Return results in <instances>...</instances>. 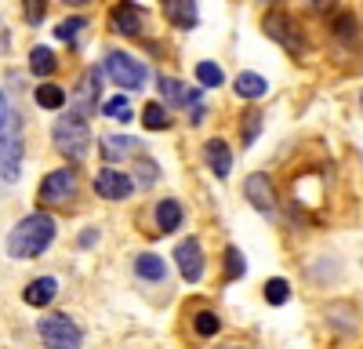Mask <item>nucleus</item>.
I'll use <instances>...</instances> for the list:
<instances>
[{
    "label": "nucleus",
    "instance_id": "f257e3e1",
    "mask_svg": "<svg viewBox=\"0 0 363 349\" xmlns=\"http://www.w3.org/2000/svg\"><path fill=\"white\" fill-rule=\"evenodd\" d=\"M55 233H58L55 215H48V211H33V215H26V218L8 233L4 248H8V255L18 258V262H26V258H40V255L55 244Z\"/></svg>",
    "mask_w": 363,
    "mask_h": 349
},
{
    "label": "nucleus",
    "instance_id": "f03ea898",
    "mask_svg": "<svg viewBox=\"0 0 363 349\" xmlns=\"http://www.w3.org/2000/svg\"><path fill=\"white\" fill-rule=\"evenodd\" d=\"M51 142H55V150L69 157V160H84L87 150H91V128L84 116L77 113H66V116H58L55 128H51Z\"/></svg>",
    "mask_w": 363,
    "mask_h": 349
},
{
    "label": "nucleus",
    "instance_id": "7ed1b4c3",
    "mask_svg": "<svg viewBox=\"0 0 363 349\" xmlns=\"http://www.w3.org/2000/svg\"><path fill=\"white\" fill-rule=\"evenodd\" d=\"M80 196V174L77 167H55L40 179V189H37V200L44 208H66Z\"/></svg>",
    "mask_w": 363,
    "mask_h": 349
},
{
    "label": "nucleus",
    "instance_id": "20e7f679",
    "mask_svg": "<svg viewBox=\"0 0 363 349\" xmlns=\"http://www.w3.org/2000/svg\"><path fill=\"white\" fill-rule=\"evenodd\" d=\"M37 335L48 349H80L84 345V331L73 316L66 313H48L37 320Z\"/></svg>",
    "mask_w": 363,
    "mask_h": 349
},
{
    "label": "nucleus",
    "instance_id": "39448f33",
    "mask_svg": "<svg viewBox=\"0 0 363 349\" xmlns=\"http://www.w3.org/2000/svg\"><path fill=\"white\" fill-rule=\"evenodd\" d=\"M106 73L116 87H124V92H138V87L149 80V70L128 51H109L106 55Z\"/></svg>",
    "mask_w": 363,
    "mask_h": 349
},
{
    "label": "nucleus",
    "instance_id": "423d86ee",
    "mask_svg": "<svg viewBox=\"0 0 363 349\" xmlns=\"http://www.w3.org/2000/svg\"><path fill=\"white\" fill-rule=\"evenodd\" d=\"M174 266L182 273L186 284H200L203 280V270H207V258H203V244L196 237H186L178 248H174Z\"/></svg>",
    "mask_w": 363,
    "mask_h": 349
},
{
    "label": "nucleus",
    "instance_id": "0eeeda50",
    "mask_svg": "<svg viewBox=\"0 0 363 349\" xmlns=\"http://www.w3.org/2000/svg\"><path fill=\"white\" fill-rule=\"evenodd\" d=\"M244 196H247V204L258 211V215H277V186H272V179L265 171H255V174H247L244 179Z\"/></svg>",
    "mask_w": 363,
    "mask_h": 349
},
{
    "label": "nucleus",
    "instance_id": "6e6552de",
    "mask_svg": "<svg viewBox=\"0 0 363 349\" xmlns=\"http://www.w3.org/2000/svg\"><path fill=\"white\" fill-rule=\"evenodd\" d=\"M26 142L18 131H0V182H18Z\"/></svg>",
    "mask_w": 363,
    "mask_h": 349
},
{
    "label": "nucleus",
    "instance_id": "1a4fd4ad",
    "mask_svg": "<svg viewBox=\"0 0 363 349\" xmlns=\"http://www.w3.org/2000/svg\"><path fill=\"white\" fill-rule=\"evenodd\" d=\"M95 193L102 200H128L135 193V179H131V174H124L120 167H102L95 174Z\"/></svg>",
    "mask_w": 363,
    "mask_h": 349
},
{
    "label": "nucleus",
    "instance_id": "9d476101",
    "mask_svg": "<svg viewBox=\"0 0 363 349\" xmlns=\"http://www.w3.org/2000/svg\"><path fill=\"white\" fill-rule=\"evenodd\" d=\"M262 29H265V37L269 40H277V44H284L287 51H294L298 55V26H294V18L291 15H284V11H269L265 18H262Z\"/></svg>",
    "mask_w": 363,
    "mask_h": 349
},
{
    "label": "nucleus",
    "instance_id": "9b49d317",
    "mask_svg": "<svg viewBox=\"0 0 363 349\" xmlns=\"http://www.w3.org/2000/svg\"><path fill=\"white\" fill-rule=\"evenodd\" d=\"M142 11L131 4V0H120V4H113L109 11V29L120 37H142Z\"/></svg>",
    "mask_w": 363,
    "mask_h": 349
},
{
    "label": "nucleus",
    "instance_id": "f8f14e48",
    "mask_svg": "<svg viewBox=\"0 0 363 349\" xmlns=\"http://www.w3.org/2000/svg\"><path fill=\"white\" fill-rule=\"evenodd\" d=\"M99 70H87L84 73V80H80V87H77V95H73V113L77 116H84V121H87V116L91 113H95V106H99Z\"/></svg>",
    "mask_w": 363,
    "mask_h": 349
},
{
    "label": "nucleus",
    "instance_id": "ddd939ff",
    "mask_svg": "<svg viewBox=\"0 0 363 349\" xmlns=\"http://www.w3.org/2000/svg\"><path fill=\"white\" fill-rule=\"evenodd\" d=\"M160 11H164V18H167L174 29H193V26L200 22L196 0H160Z\"/></svg>",
    "mask_w": 363,
    "mask_h": 349
},
{
    "label": "nucleus",
    "instance_id": "4468645a",
    "mask_svg": "<svg viewBox=\"0 0 363 349\" xmlns=\"http://www.w3.org/2000/svg\"><path fill=\"white\" fill-rule=\"evenodd\" d=\"M203 160H207L211 171H215V179H229V171H233V150H229L225 138H207Z\"/></svg>",
    "mask_w": 363,
    "mask_h": 349
},
{
    "label": "nucleus",
    "instance_id": "2eb2a0df",
    "mask_svg": "<svg viewBox=\"0 0 363 349\" xmlns=\"http://www.w3.org/2000/svg\"><path fill=\"white\" fill-rule=\"evenodd\" d=\"M55 295H58V280H55V277H37V280H29V284H26L22 302H26V306H33V309H44V306L55 302Z\"/></svg>",
    "mask_w": 363,
    "mask_h": 349
},
{
    "label": "nucleus",
    "instance_id": "dca6fc26",
    "mask_svg": "<svg viewBox=\"0 0 363 349\" xmlns=\"http://www.w3.org/2000/svg\"><path fill=\"white\" fill-rule=\"evenodd\" d=\"M233 92H236L240 99H247V102H258V99H265V95H269V80H265L262 73L244 70V73H236V80H233Z\"/></svg>",
    "mask_w": 363,
    "mask_h": 349
},
{
    "label": "nucleus",
    "instance_id": "f3484780",
    "mask_svg": "<svg viewBox=\"0 0 363 349\" xmlns=\"http://www.w3.org/2000/svg\"><path fill=\"white\" fill-rule=\"evenodd\" d=\"M160 84V92H164V102H171V106H200V92H189V87L186 84H182V80H174V77H160L157 80Z\"/></svg>",
    "mask_w": 363,
    "mask_h": 349
},
{
    "label": "nucleus",
    "instance_id": "a211bd4d",
    "mask_svg": "<svg viewBox=\"0 0 363 349\" xmlns=\"http://www.w3.org/2000/svg\"><path fill=\"white\" fill-rule=\"evenodd\" d=\"M157 226H160V233H174L178 226H182V218H186V211H182V200H174V196H164L160 204H157Z\"/></svg>",
    "mask_w": 363,
    "mask_h": 349
},
{
    "label": "nucleus",
    "instance_id": "6ab92c4d",
    "mask_svg": "<svg viewBox=\"0 0 363 349\" xmlns=\"http://www.w3.org/2000/svg\"><path fill=\"white\" fill-rule=\"evenodd\" d=\"M135 273H138L142 280H149V284H160V280L167 277V266H164V258H160V255L142 251V255L135 258Z\"/></svg>",
    "mask_w": 363,
    "mask_h": 349
},
{
    "label": "nucleus",
    "instance_id": "aec40b11",
    "mask_svg": "<svg viewBox=\"0 0 363 349\" xmlns=\"http://www.w3.org/2000/svg\"><path fill=\"white\" fill-rule=\"evenodd\" d=\"M131 153H138V138H131V135H106L102 138V157L109 164L120 157H131Z\"/></svg>",
    "mask_w": 363,
    "mask_h": 349
},
{
    "label": "nucleus",
    "instance_id": "412c9836",
    "mask_svg": "<svg viewBox=\"0 0 363 349\" xmlns=\"http://www.w3.org/2000/svg\"><path fill=\"white\" fill-rule=\"evenodd\" d=\"M55 70H58V58H55V51H51V48H44V44L29 48V73L40 77V80H48Z\"/></svg>",
    "mask_w": 363,
    "mask_h": 349
},
{
    "label": "nucleus",
    "instance_id": "4be33fe9",
    "mask_svg": "<svg viewBox=\"0 0 363 349\" xmlns=\"http://www.w3.org/2000/svg\"><path fill=\"white\" fill-rule=\"evenodd\" d=\"M33 99H37L40 109H62V106H66V87H58V84L44 80V84H37Z\"/></svg>",
    "mask_w": 363,
    "mask_h": 349
},
{
    "label": "nucleus",
    "instance_id": "5701e85b",
    "mask_svg": "<svg viewBox=\"0 0 363 349\" xmlns=\"http://www.w3.org/2000/svg\"><path fill=\"white\" fill-rule=\"evenodd\" d=\"M193 331H196V338H215V335L222 331V316H218L215 309L193 313Z\"/></svg>",
    "mask_w": 363,
    "mask_h": 349
},
{
    "label": "nucleus",
    "instance_id": "b1692460",
    "mask_svg": "<svg viewBox=\"0 0 363 349\" xmlns=\"http://www.w3.org/2000/svg\"><path fill=\"white\" fill-rule=\"evenodd\" d=\"M262 124H265V113H262V109H247L244 121H240V142H244V145H255L258 135H262Z\"/></svg>",
    "mask_w": 363,
    "mask_h": 349
},
{
    "label": "nucleus",
    "instance_id": "393cba45",
    "mask_svg": "<svg viewBox=\"0 0 363 349\" xmlns=\"http://www.w3.org/2000/svg\"><path fill=\"white\" fill-rule=\"evenodd\" d=\"M142 124H145L149 131H167V128H171L167 106H164V102H149V106L142 109Z\"/></svg>",
    "mask_w": 363,
    "mask_h": 349
},
{
    "label": "nucleus",
    "instance_id": "a878e982",
    "mask_svg": "<svg viewBox=\"0 0 363 349\" xmlns=\"http://www.w3.org/2000/svg\"><path fill=\"white\" fill-rule=\"evenodd\" d=\"M222 262H225V273H222V280H225V284H236L240 277L247 273V262H244V255H240V248H225Z\"/></svg>",
    "mask_w": 363,
    "mask_h": 349
},
{
    "label": "nucleus",
    "instance_id": "bb28decb",
    "mask_svg": "<svg viewBox=\"0 0 363 349\" xmlns=\"http://www.w3.org/2000/svg\"><path fill=\"white\" fill-rule=\"evenodd\" d=\"M84 29H87V18H84V15H69V18H62V22L55 26V37L66 40V44H73Z\"/></svg>",
    "mask_w": 363,
    "mask_h": 349
},
{
    "label": "nucleus",
    "instance_id": "cd10ccee",
    "mask_svg": "<svg viewBox=\"0 0 363 349\" xmlns=\"http://www.w3.org/2000/svg\"><path fill=\"white\" fill-rule=\"evenodd\" d=\"M265 302H269V306H287V302H291V284H287L284 277H272V280L265 284Z\"/></svg>",
    "mask_w": 363,
    "mask_h": 349
},
{
    "label": "nucleus",
    "instance_id": "c85d7f7f",
    "mask_svg": "<svg viewBox=\"0 0 363 349\" xmlns=\"http://www.w3.org/2000/svg\"><path fill=\"white\" fill-rule=\"evenodd\" d=\"M196 80H200V87H222L225 84V73H222L218 62H200L196 66Z\"/></svg>",
    "mask_w": 363,
    "mask_h": 349
},
{
    "label": "nucleus",
    "instance_id": "c756f323",
    "mask_svg": "<svg viewBox=\"0 0 363 349\" xmlns=\"http://www.w3.org/2000/svg\"><path fill=\"white\" fill-rule=\"evenodd\" d=\"M157 179H160L157 160H138V164H135V186H138V189H153Z\"/></svg>",
    "mask_w": 363,
    "mask_h": 349
},
{
    "label": "nucleus",
    "instance_id": "7c9ffc66",
    "mask_svg": "<svg viewBox=\"0 0 363 349\" xmlns=\"http://www.w3.org/2000/svg\"><path fill=\"white\" fill-rule=\"evenodd\" d=\"M330 29H335V37H338V40H349V44L359 37V22H356V15H338Z\"/></svg>",
    "mask_w": 363,
    "mask_h": 349
},
{
    "label": "nucleus",
    "instance_id": "2f4dec72",
    "mask_svg": "<svg viewBox=\"0 0 363 349\" xmlns=\"http://www.w3.org/2000/svg\"><path fill=\"white\" fill-rule=\"evenodd\" d=\"M102 109H106V116H113V121H124V124L131 121V102H128L124 95H116V99H109V102H106Z\"/></svg>",
    "mask_w": 363,
    "mask_h": 349
},
{
    "label": "nucleus",
    "instance_id": "473e14b6",
    "mask_svg": "<svg viewBox=\"0 0 363 349\" xmlns=\"http://www.w3.org/2000/svg\"><path fill=\"white\" fill-rule=\"evenodd\" d=\"M22 8H26V22L29 26H40L44 15H48V0H22Z\"/></svg>",
    "mask_w": 363,
    "mask_h": 349
},
{
    "label": "nucleus",
    "instance_id": "72a5a7b5",
    "mask_svg": "<svg viewBox=\"0 0 363 349\" xmlns=\"http://www.w3.org/2000/svg\"><path fill=\"white\" fill-rule=\"evenodd\" d=\"M77 244H80V248H91V244H99V229H84L80 237H77Z\"/></svg>",
    "mask_w": 363,
    "mask_h": 349
},
{
    "label": "nucleus",
    "instance_id": "f704fd0d",
    "mask_svg": "<svg viewBox=\"0 0 363 349\" xmlns=\"http://www.w3.org/2000/svg\"><path fill=\"white\" fill-rule=\"evenodd\" d=\"M8 128V99H4V92H0V131Z\"/></svg>",
    "mask_w": 363,
    "mask_h": 349
},
{
    "label": "nucleus",
    "instance_id": "c9c22d12",
    "mask_svg": "<svg viewBox=\"0 0 363 349\" xmlns=\"http://www.w3.org/2000/svg\"><path fill=\"white\" fill-rule=\"evenodd\" d=\"M313 8L316 11H330V8H335V0H313Z\"/></svg>",
    "mask_w": 363,
    "mask_h": 349
},
{
    "label": "nucleus",
    "instance_id": "e433bc0d",
    "mask_svg": "<svg viewBox=\"0 0 363 349\" xmlns=\"http://www.w3.org/2000/svg\"><path fill=\"white\" fill-rule=\"evenodd\" d=\"M62 4H66V8H87L91 0H62Z\"/></svg>",
    "mask_w": 363,
    "mask_h": 349
},
{
    "label": "nucleus",
    "instance_id": "4c0bfd02",
    "mask_svg": "<svg viewBox=\"0 0 363 349\" xmlns=\"http://www.w3.org/2000/svg\"><path fill=\"white\" fill-rule=\"evenodd\" d=\"M262 4H277V0H262Z\"/></svg>",
    "mask_w": 363,
    "mask_h": 349
},
{
    "label": "nucleus",
    "instance_id": "58836bf2",
    "mask_svg": "<svg viewBox=\"0 0 363 349\" xmlns=\"http://www.w3.org/2000/svg\"><path fill=\"white\" fill-rule=\"evenodd\" d=\"M359 109H363V95H359Z\"/></svg>",
    "mask_w": 363,
    "mask_h": 349
}]
</instances>
